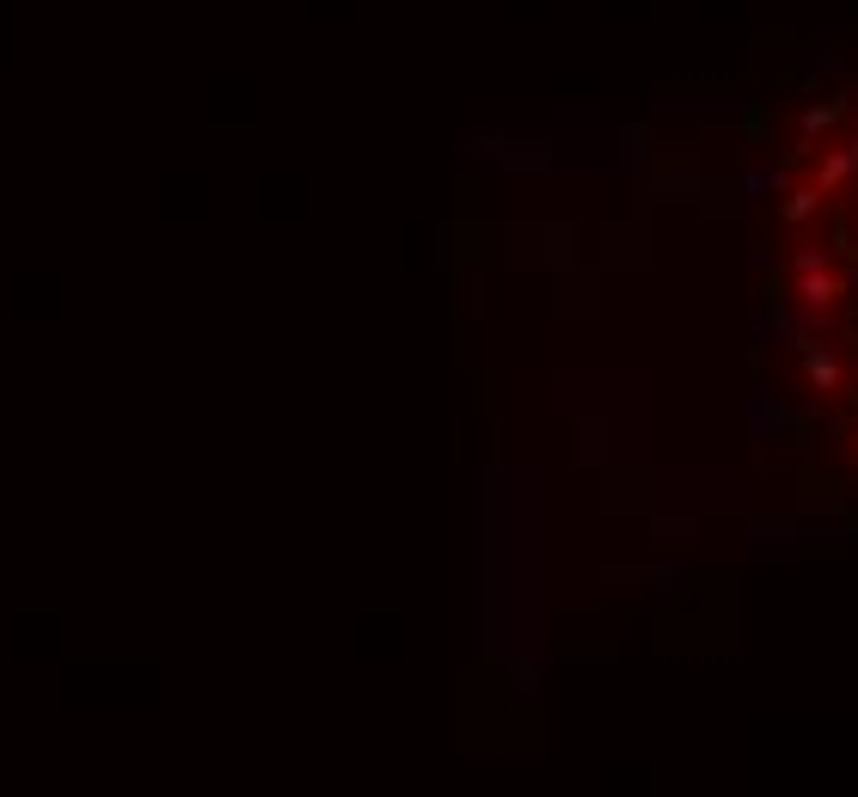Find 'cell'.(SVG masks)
<instances>
[{
  "instance_id": "cell-1",
  "label": "cell",
  "mask_w": 858,
  "mask_h": 797,
  "mask_svg": "<svg viewBox=\"0 0 858 797\" xmlns=\"http://www.w3.org/2000/svg\"><path fill=\"white\" fill-rule=\"evenodd\" d=\"M846 282L840 277H828V270H816V277H797V307H809V319H828L834 313V294H840Z\"/></svg>"
},
{
  "instance_id": "cell-2",
  "label": "cell",
  "mask_w": 858,
  "mask_h": 797,
  "mask_svg": "<svg viewBox=\"0 0 858 797\" xmlns=\"http://www.w3.org/2000/svg\"><path fill=\"white\" fill-rule=\"evenodd\" d=\"M846 178H858V135L846 147H828V154H821V166H816V185L821 190H840Z\"/></svg>"
},
{
  "instance_id": "cell-3",
  "label": "cell",
  "mask_w": 858,
  "mask_h": 797,
  "mask_svg": "<svg viewBox=\"0 0 858 797\" xmlns=\"http://www.w3.org/2000/svg\"><path fill=\"white\" fill-rule=\"evenodd\" d=\"M797 350L809 356V386H816V393H834V386H840V362H834L816 338H797Z\"/></svg>"
},
{
  "instance_id": "cell-4",
  "label": "cell",
  "mask_w": 858,
  "mask_h": 797,
  "mask_svg": "<svg viewBox=\"0 0 858 797\" xmlns=\"http://www.w3.org/2000/svg\"><path fill=\"white\" fill-rule=\"evenodd\" d=\"M821 197H828V190H821V185H792V190H785V203H779V215H785V221H816V215H821Z\"/></svg>"
},
{
  "instance_id": "cell-5",
  "label": "cell",
  "mask_w": 858,
  "mask_h": 797,
  "mask_svg": "<svg viewBox=\"0 0 858 797\" xmlns=\"http://www.w3.org/2000/svg\"><path fill=\"white\" fill-rule=\"evenodd\" d=\"M840 111H846V99H821V105H809V111H804V142H816V135L828 130Z\"/></svg>"
},
{
  "instance_id": "cell-6",
  "label": "cell",
  "mask_w": 858,
  "mask_h": 797,
  "mask_svg": "<svg viewBox=\"0 0 858 797\" xmlns=\"http://www.w3.org/2000/svg\"><path fill=\"white\" fill-rule=\"evenodd\" d=\"M792 270H797V277H816V270H828V252H816V246H797V252H792Z\"/></svg>"
},
{
  "instance_id": "cell-7",
  "label": "cell",
  "mask_w": 858,
  "mask_h": 797,
  "mask_svg": "<svg viewBox=\"0 0 858 797\" xmlns=\"http://www.w3.org/2000/svg\"><path fill=\"white\" fill-rule=\"evenodd\" d=\"M852 448H858V436H852Z\"/></svg>"
}]
</instances>
